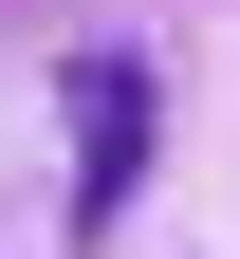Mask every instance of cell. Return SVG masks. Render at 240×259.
Wrapping results in <instances>:
<instances>
[{
	"mask_svg": "<svg viewBox=\"0 0 240 259\" xmlns=\"http://www.w3.org/2000/svg\"><path fill=\"white\" fill-rule=\"evenodd\" d=\"M56 111H74V241H111V222H129V185H148L166 74H148V56H74V74H56Z\"/></svg>",
	"mask_w": 240,
	"mask_h": 259,
	"instance_id": "1",
	"label": "cell"
}]
</instances>
